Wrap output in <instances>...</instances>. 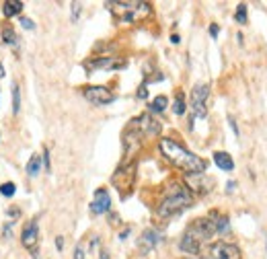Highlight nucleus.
Segmentation results:
<instances>
[{"mask_svg":"<svg viewBox=\"0 0 267 259\" xmlns=\"http://www.w3.org/2000/svg\"><path fill=\"white\" fill-rule=\"evenodd\" d=\"M171 42H173V44H179L181 37H179V35H171Z\"/></svg>","mask_w":267,"mask_h":259,"instance_id":"obj_30","label":"nucleus"},{"mask_svg":"<svg viewBox=\"0 0 267 259\" xmlns=\"http://www.w3.org/2000/svg\"><path fill=\"white\" fill-rule=\"evenodd\" d=\"M25 249H29L33 255L37 253V243H39V226H37V218H31L29 222L23 228V237H21Z\"/></svg>","mask_w":267,"mask_h":259,"instance_id":"obj_9","label":"nucleus"},{"mask_svg":"<svg viewBox=\"0 0 267 259\" xmlns=\"http://www.w3.org/2000/svg\"><path fill=\"white\" fill-rule=\"evenodd\" d=\"M148 97V89H146V85H142L138 89V99H146Z\"/></svg>","mask_w":267,"mask_h":259,"instance_id":"obj_24","label":"nucleus"},{"mask_svg":"<svg viewBox=\"0 0 267 259\" xmlns=\"http://www.w3.org/2000/svg\"><path fill=\"white\" fill-rule=\"evenodd\" d=\"M159 148H160L162 156L168 162H173L175 167H179L181 171H185L187 175H202L208 169V162L202 156L189 153L183 144H179V142H175L171 138H160Z\"/></svg>","mask_w":267,"mask_h":259,"instance_id":"obj_1","label":"nucleus"},{"mask_svg":"<svg viewBox=\"0 0 267 259\" xmlns=\"http://www.w3.org/2000/svg\"><path fill=\"white\" fill-rule=\"evenodd\" d=\"M228 121H230V126H232V130H234V134L238 136V128H236V124H234V119H232V117H228Z\"/></svg>","mask_w":267,"mask_h":259,"instance_id":"obj_29","label":"nucleus"},{"mask_svg":"<svg viewBox=\"0 0 267 259\" xmlns=\"http://www.w3.org/2000/svg\"><path fill=\"white\" fill-rule=\"evenodd\" d=\"M101 259H109V253L105 249H101Z\"/></svg>","mask_w":267,"mask_h":259,"instance_id":"obj_32","label":"nucleus"},{"mask_svg":"<svg viewBox=\"0 0 267 259\" xmlns=\"http://www.w3.org/2000/svg\"><path fill=\"white\" fill-rule=\"evenodd\" d=\"M173 111L177 115H183L185 113V95L183 93H177V97H175V103H173Z\"/></svg>","mask_w":267,"mask_h":259,"instance_id":"obj_16","label":"nucleus"},{"mask_svg":"<svg viewBox=\"0 0 267 259\" xmlns=\"http://www.w3.org/2000/svg\"><path fill=\"white\" fill-rule=\"evenodd\" d=\"M208 257L210 259H243V253L236 245L218 241L208 249Z\"/></svg>","mask_w":267,"mask_h":259,"instance_id":"obj_7","label":"nucleus"},{"mask_svg":"<svg viewBox=\"0 0 267 259\" xmlns=\"http://www.w3.org/2000/svg\"><path fill=\"white\" fill-rule=\"evenodd\" d=\"M160 241H162L160 233H157L154 228H148V230H144V233H142V237L138 239V249L144 251V253H148V251H152L154 247H157Z\"/></svg>","mask_w":267,"mask_h":259,"instance_id":"obj_12","label":"nucleus"},{"mask_svg":"<svg viewBox=\"0 0 267 259\" xmlns=\"http://www.w3.org/2000/svg\"><path fill=\"white\" fill-rule=\"evenodd\" d=\"M21 25L25 27V29H35V23H33L31 19H27V17H23V19H21Z\"/></svg>","mask_w":267,"mask_h":259,"instance_id":"obj_23","label":"nucleus"},{"mask_svg":"<svg viewBox=\"0 0 267 259\" xmlns=\"http://www.w3.org/2000/svg\"><path fill=\"white\" fill-rule=\"evenodd\" d=\"M74 259H84V249H82V245H76V249H74Z\"/></svg>","mask_w":267,"mask_h":259,"instance_id":"obj_25","label":"nucleus"},{"mask_svg":"<svg viewBox=\"0 0 267 259\" xmlns=\"http://www.w3.org/2000/svg\"><path fill=\"white\" fill-rule=\"evenodd\" d=\"M4 76V68H2V64H0V78Z\"/></svg>","mask_w":267,"mask_h":259,"instance_id":"obj_33","label":"nucleus"},{"mask_svg":"<svg viewBox=\"0 0 267 259\" xmlns=\"http://www.w3.org/2000/svg\"><path fill=\"white\" fill-rule=\"evenodd\" d=\"M134 179H136V162H132V165L128 167H119L113 175V185L121 192V196H125V192L128 189H132L134 185Z\"/></svg>","mask_w":267,"mask_h":259,"instance_id":"obj_8","label":"nucleus"},{"mask_svg":"<svg viewBox=\"0 0 267 259\" xmlns=\"http://www.w3.org/2000/svg\"><path fill=\"white\" fill-rule=\"evenodd\" d=\"M214 162L222 171H232L234 169V160H232V156L228 153H222V151L214 153Z\"/></svg>","mask_w":267,"mask_h":259,"instance_id":"obj_13","label":"nucleus"},{"mask_svg":"<svg viewBox=\"0 0 267 259\" xmlns=\"http://www.w3.org/2000/svg\"><path fill=\"white\" fill-rule=\"evenodd\" d=\"M234 187H236V183H234V181H230V183L226 185V189H228V192H232V189H234Z\"/></svg>","mask_w":267,"mask_h":259,"instance_id":"obj_31","label":"nucleus"},{"mask_svg":"<svg viewBox=\"0 0 267 259\" xmlns=\"http://www.w3.org/2000/svg\"><path fill=\"white\" fill-rule=\"evenodd\" d=\"M82 95H84V99L87 101H91L93 105H109L111 101H115V95L111 93L107 87H103V85H95V87H84V91H82Z\"/></svg>","mask_w":267,"mask_h":259,"instance_id":"obj_6","label":"nucleus"},{"mask_svg":"<svg viewBox=\"0 0 267 259\" xmlns=\"http://www.w3.org/2000/svg\"><path fill=\"white\" fill-rule=\"evenodd\" d=\"M218 25H210V35H212V37H218Z\"/></svg>","mask_w":267,"mask_h":259,"instance_id":"obj_27","label":"nucleus"},{"mask_svg":"<svg viewBox=\"0 0 267 259\" xmlns=\"http://www.w3.org/2000/svg\"><path fill=\"white\" fill-rule=\"evenodd\" d=\"M89 70H119V68H125V60H119L115 56H107V58H97L87 62Z\"/></svg>","mask_w":267,"mask_h":259,"instance_id":"obj_10","label":"nucleus"},{"mask_svg":"<svg viewBox=\"0 0 267 259\" xmlns=\"http://www.w3.org/2000/svg\"><path fill=\"white\" fill-rule=\"evenodd\" d=\"M55 247H58V249H62V247H64V239H62V237L55 239Z\"/></svg>","mask_w":267,"mask_h":259,"instance_id":"obj_28","label":"nucleus"},{"mask_svg":"<svg viewBox=\"0 0 267 259\" xmlns=\"http://www.w3.org/2000/svg\"><path fill=\"white\" fill-rule=\"evenodd\" d=\"M80 2H72V21L76 23L78 21V17H80Z\"/></svg>","mask_w":267,"mask_h":259,"instance_id":"obj_22","label":"nucleus"},{"mask_svg":"<svg viewBox=\"0 0 267 259\" xmlns=\"http://www.w3.org/2000/svg\"><path fill=\"white\" fill-rule=\"evenodd\" d=\"M206 259H210V257H206Z\"/></svg>","mask_w":267,"mask_h":259,"instance_id":"obj_34","label":"nucleus"},{"mask_svg":"<svg viewBox=\"0 0 267 259\" xmlns=\"http://www.w3.org/2000/svg\"><path fill=\"white\" fill-rule=\"evenodd\" d=\"M234 19H236V23L238 25H245L247 23V4H238L236 6V12H234Z\"/></svg>","mask_w":267,"mask_h":259,"instance_id":"obj_19","label":"nucleus"},{"mask_svg":"<svg viewBox=\"0 0 267 259\" xmlns=\"http://www.w3.org/2000/svg\"><path fill=\"white\" fill-rule=\"evenodd\" d=\"M216 220H210V218H198L193 224H189V228L185 230L183 239L179 243V249L183 253H200L204 243L210 241V237L216 235Z\"/></svg>","mask_w":267,"mask_h":259,"instance_id":"obj_2","label":"nucleus"},{"mask_svg":"<svg viewBox=\"0 0 267 259\" xmlns=\"http://www.w3.org/2000/svg\"><path fill=\"white\" fill-rule=\"evenodd\" d=\"M41 158H44V165H46V171L50 173V171H52V167H50V153L46 151V153H44V156H41Z\"/></svg>","mask_w":267,"mask_h":259,"instance_id":"obj_26","label":"nucleus"},{"mask_svg":"<svg viewBox=\"0 0 267 259\" xmlns=\"http://www.w3.org/2000/svg\"><path fill=\"white\" fill-rule=\"evenodd\" d=\"M191 194H189V189L183 185V183H179V181H173L171 185L166 187V192H164V198L162 202L159 204V208H157V214L160 218H171V216H177L181 212H185L189 206H191Z\"/></svg>","mask_w":267,"mask_h":259,"instance_id":"obj_3","label":"nucleus"},{"mask_svg":"<svg viewBox=\"0 0 267 259\" xmlns=\"http://www.w3.org/2000/svg\"><path fill=\"white\" fill-rule=\"evenodd\" d=\"M39 171H41V156H39V155H33L31 160L27 162V175H29V177H35Z\"/></svg>","mask_w":267,"mask_h":259,"instance_id":"obj_15","label":"nucleus"},{"mask_svg":"<svg viewBox=\"0 0 267 259\" xmlns=\"http://www.w3.org/2000/svg\"><path fill=\"white\" fill-rule=\"evenodd\" d=\"M166 105H168V99L164 97V95H159V97L150 103V109H152V111H157V113H160V111H164V109H166Z\"/></svg>","mask_w":267,"mask_h":259,"instance_id":"obj_17","label":"nucleus"},{"mask_svg":"<svg viewBox=\"0 0 267 259\" xmlns=\"http://www.w3.org/2000/svg\"><path fill=\"white\" fill-rule=\"evenodd\" d=\"M111 208V198H109V192L107 189H97L95 192V200H93V204H91V212L93 214H105L107 210Z\"/></svg>","mask_w":267,"mask_h":259,"instance_id":"obj_11","label":"nucleus"},{"mask_svg":"<svg viewBox=\"0 0 267 259\" xmlns=\"http://www.w3.org/2000/svg\"><path fill=\"white\" fill-rule=\"evenodd\" d=\"M0 194L2 196H6V198H10V196H15V183H2L0 185Z\"/></svg>","mask_w":267,"mask_h":259,"instance_id":"obj_21","label":"nucleus"},{"mask_svg":"<svg viewBox=\"0 0 267 259\" xmlns=\"http://www.w3.org/2000/svg\"><path fill=\"white\" fill-rule=\"evenodd\" d=\"M21 109V89L15 85V89H12V111L19 113Z\"/></svg>","mask_w":267,"mask_h":259,"instance_id":"obj_20","label":"nucleus"},{"mask_svg":"<svg viewBox=\"0 0 267 259\" xmlns=\"http://www.w3.org/2000/svg\"><path fill=\"white\" fill-rule=\"evenodd\" d=\"M23 10V2L21 0H6L4 2V6H2V12H4V17H15V15H19V12Z\"/></svg>","mask_w":267,"mask_h":259,"instance_id":"obj_14","label":"nucleus"},{"mask_svg":"<svg viewBox=\"0 0 267 259\" xmlns=\"http://www.w3.org/2000/svg\"><path fill=\"white\" fill-rule=\"evenodd\" d=\"M2 39H4V44H10V46L17 44V35H15V31H12L10 25H6L2 29Z\"/></svg>","mask_w":267,"mask_h":259,"instance_id":"obj_18","label":"nucleus"},{"mask_svg":"<svg viewBox=\"0 0 267 259\" xmlns=\"http://www.w3.org/2000/svg\"><path fill=\"white\" fill-rule=\"evenodd\" d=\"M208 97H210V87L200 83L195 85L191 91V109H193V115L195 117H206L208 113Z\"/></svg>","mask_w":267,"mask_h":259,"instance_id":"obj_5","label":"nucleus"},{"mask_svg":"<svg viewBox=\"0 0 267 259\" xmlns=\"http://www.w3.org/2000/svg\"><path fill=\"white\" fill-rule=\"evenodd\" d=\"M105 6L111 10V15L119 23H128V25H136L140 21H144L152 12V4L140 2V0H115V2H107Z\"/></svg>","mask_w":267,"mask_h":259,"instance_id":"obj_4","label":"nucleus"}]
</instances>
